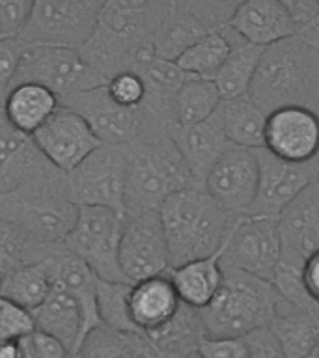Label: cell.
<instances>
[{"label": "cell", "instance_id": "21", "mask_svg": "<svg viewBox=\"0 0 319 358\" xmlns=\"http://www.w3.org/2000/svg\"><path fill=\"white\" fill-rule=\"evenodd\" d=\"M168 136L172 138L178 151L189 168L192 181L198 189H204L207 173L218 162V159L232 148L222 131L217 112L209 120L196 125H170Z\"/></svg>", "mask_w": 319, "mask_h": 358}, {"label": "cell", "instance_id": "15", "mask_svg": "<svg viewBox=\"0 0 319 358\" xmlns=\"http://www.w3.org/2000/svg\"><path fill=\"white\" fill-rule=\"evenodd\" d=\"M260 166L252 150L232 145L211 172L207 173L204 190L229 217H243L248 213L257 194Z\"/></svg>", "mask_w": 319, "mask_h": 358}, {"label": "cell", "instance_id": "48", "mask_svg": "<svg viewBox=\"0 0 319 358\" xmlns=\"http://www.w3.org/2000/svg\"><path fill=\"white\" fill-rule=\"evenodd\" d=\"M19 341H0V358H19Z\"/></svg>", "mask_w": 319, "mask_h": 358}, {"label": "cell", "instance_id": "13", "mask_svg": "<svg viewBox=\"0 0 319 358\" xmlns=\"http://www.w3.org/2000/svg\"><path fill=\"white\" fill-rule=\"evenodd\" d=\"M252 151L260 166V185L256 200L246 215L278 220L297 196L319 181V159L308 164H291L269 153L265 148Z\"/></svg>", "mask_w": 319, "mask_h": 358}, {"label": "cell", "instance_id": "40", "mask_svg": "<svg viewBox=\"0 0 319 358\" xmlns=\"http://www.w3.org/2000/svg\"><path fill=\"white\" fill-rule=\"evenodd\" d=\"M27 50V45L19 38H0V110L15 83L17 69Z\"/></svg>", "mask_w": 319, "mask_h": 358}, {"label": "cell", "instance_id": "20", "mask_svg": "<svg viewBox=\"0 0 319 358\" xmlns=\"http://www.w3.org/2000/svg\"><path fill=\"white\" fill-rule=\"evenodd\" d=\"M49 273L52 276V285H58L62 289L77 301L83 315V345L84 338L101 327V317L97 312V282L99 278L92 273V268L78 259L75 254L67 250L66 245H55L49 257L45 259Z\"/></svg>", "mask_w": 319, "mask_h": 358}, {"label": "cell", "instance_id": "16", "mask_svg": "<svg viewBox=\"0 0 319 358\" xmlns=\"http://www.w3.org/2000/svg\"><path fill=\"white\" fill-rule=\"evenodd\" d=\"M60 106L77 112L88 123L101 144L127 145L142 134V117L139 108L118 105L108 94L106 84L73 95L69 99L62 101Z\"/></svg>", "mask_w": 319, "mask_h": 358}, {"label": "cell", "instance_id": "7", "mask_svg": "<svg viewBox=\"0 0 319 358\" xmlns=\"http://www.w3.org/2000/svg\"><path fill=\"white\" fill-rule=\"evenodd\" d=\"M103 0H38L19 39L27 47L80 50L92 38Z\"/></svg>", "mask_w": 319, "mask_h": 358}, {"label": "cell", "instance_id": "5", "mask_svg": "<svg viewBox=\"0 0 319 358\" xmlns=\"http://www.w3.org/2000/svg\"><path fill=\"white\" fill-rule=\"evenodd\" d=\"M125 217L159 211L179 190L196 187L183 157L168 134L142 136L125 145Z\"/></svg>", "mask_w": 319, "mask_h": 358}, {"label": "cell", "instance_id": "51", "mask_svg": "<svg viewBox=\"0 0 319 358\" xmlns=\"http://www.w3.org/2000/svg\"><path fill=\"white\" fill-rule=\"evenodd\" d=\"M66 358H80V357H78V352H69Z\"/></svg>", "mask_w": 319, "mask_h": 358}, {"label": "cell", "instance_id": "17", "mask_svg": "<svg viewBox=\"0 0 319 358\" xmlns=\"http://www.w3.org/2000/svg\"><path fill=\"white\" fill-rule=\"evenodd\" d=\"M32 140L41 155L64 173L73 172L101 145L88 123L66 106H60L49 122L32 134Z\"/></svg>", "mask_w": 319, "mask_h": 358}, {"label": "cell", "instance_id": "34", "mask_svg": "<svg viewBox=\"0 0 319 358\" xmlns=\"http://www.w3.org/2000/svg\"><path fill=\"white\" fill-rule=\"evenodd\" d=\"M222 103L217 84L207 78L192 77L176 95V125H196L209 120Z\"/></svg>", "mask_w": 319, "mask_h": 358}, {"label": "cell", "instance_id": "2", "mask_svg": "<svg viewBox=\"0 0 319 358\" xmlns=\"http://www.w3.org/2000/svg\"><path fill=\"white\" fill-rule=\"evenodd\" d=\"M78 206L71 200L67 173L52 164L0 194V217L38 245H62L77 222Z\"/></svg>", "mask_w": 319, "mask_h": 358}, {"label": "cell", "instance_id": "49", "mask_svg": "<svg viewBox=\"0 0 319 358\" xmlns=\"http://www.w3.org/2000/svg\"><path fill=\"white\" fill-rule=\"evenodd\" d=\"M19 349H21V355H19V358H36L34 357L32 349H30V345H28L27 338L19 341Z\"/></svg>", "mask_w": 319, "mask_h": 358}, {"label": "cell", "instance_id": "28", "mask_svg": "<svg viewBox=\"0 0 319 358\" xmlns=\"http://www.w3.org/2000/svg\"><path fill=\"white\" fill-rule=\"evenodd\" d=\"M267 329L278 341L285 358H304L319 343V308L302 310L282 301Z\"/></svg>", "mask_w": 319, "mask_h": 358}, {"label": "cell", "instance_id": "27", "mask_svg": "<svg viewBox=\"0 0 319 358\" xmlns=\"http://www.w3.org/2000/svg\"><path fill=\"white\" fill-rule=\"evenodd\" d=\"M60 108V99L39 84H17L4 103L6 120L19 133L32 136Z\"/></svg>", "mask_w": 319, "mask_h": 358}, {"label": "cell", "instance_id": "38", "mask_svg": "<svg viewBox=\"0 0 319 358\" xmlns=\"http://www.w3.org/2000/svg\"><path fill=\"white\" fill-rule=\"evenodd\" d=\"M34 330L32 312L0 295V341H21Z\"/></svg>", "mask_w": 319, "mask_h": 358}, {"label": "cell", "instance_id": "29", "mask_svg": "<svg viewBox=\"0 0 319 358\" xmlns=\"http://www.w3.org/2000/svg\"><path fill=\"white\" fill-rule=\"evenodd\" d=\"M217 116L232 145L245 150L265 148L267 114L248 95L237 99H224L217 108Z\"/></svg>", "mask_w": 319, "mask_h": 358}, {"label": "cell", "instance_id": "32", "mask_svg": "<svg viewBox=\"0 0 319 358\" xmlns=\"http://www.w3.org/2000/svg\"><path fill=\"white\" fill-rule=\"evenodd\" d=\"M52 289V276L47 263L24 265L0 278V295L10 299L21 308L34 312L45 302Z\"/></svg>", "mask_w": 319, "mask_h": 358}, {"label": "cell", "instance_id": "6", "mask_svg": "<svg viewBox=\"0 0 319 358\" xmlns=\"http://www.w3.org/2000/svg\"><path fill=\"white\" fill-rule=\"evenodd\" d=\"M220 289L204 310L207 338H246L267 329L280 310L282 299L271 282L235 268H222Z\"/></svg>", "mask_w": 319, "mask_h": 358}, {"label": "cell", "instance_id": "37", "mask_svg": "<svg viewBox=\"0 0 319 358\" xmlns=\"http://www.w3.org/2000/svg\"><path fill=\"white\" fill-rule=\"evenodd\" d=\"M136 336L101 324L84 338L77 352L80 358H133Z\"/></svg>", "mask_w": 319, "mask_h": 358}, {"label": "cell", "instance_id": "18", "mask_svg": "<svg viewBox=\"0 0 319 358\" xmlns=\"http://www.w3.org/2000/svg\"><path fill=\"white\" fill-rule=\"evenodd\" d=\"M265 150L291 164L319 159V114L301 106L271 112L265 125Z\"/></svg>", "mask_w": 319, "mask_h": 358}, {"label": "cell", "instance_id": "25", "mask_svg": "<svg viewBox=\"0 0 319 358\" xmlns=\"http://www.w3.org/2000/svg\"><path fill=\"white\" fill-rule=\"evenodd\" d=\"M220 257H222V246L213 256L185 263L168 271V278L172 280L179 301L194 310H204L215 299L224 278Z\"/></svg>", "mask_w": 319, "mask_h": 358}, {"label": "cell", "instance_id": "46", "mask_svg": "<svg viewBox=\"0 0 319 358\" xmlns=\"http://www.w3.org/2000/svg\"><path fill=\"white\" fill-rule=\"evenodd\" d=\"M302 282L308 296L319 306V250L308 257L302 268Z\"/></svg>", "mask_w": 319, "mask_h": 358}, {"label": "cell", "instance_id": "26", "mask_svg": "<svg viewBox=\"0 0 319 358\" xmlns=\"http://www.w3.org/2000/svg\"><path fill=\"white\" fill-rule=\"evenodd\" d=\"M36 330L60 340L71 352H77L83 338V315L69 293L52 285L49 296L32 312Z\"/></svg>", "mask_w": 319, "mask_h": 358}, {"label": "cell", "instance_id": "43", "mask_svg": "<svg viewBox=\"0 0 319 358\" xmlns=\"http://www.w3.org/2000/svg\"><path fill=\"white\" fill-rule=\"evenodd\" d=\"M200 358H250L245 338H204L196 352Z\"/></svg>", "mask_w": 319, "mask_h": 358}, {"label": "cell", "instance_id": "44", "mask_svg": "<svg viewBox=\"0 0 319 358\" xmlns=\"http://www.w3.org/2000/svg\"><path fill=\"white\" fill-rule=\"evenodd\" d=\"M27 341L36 358H66L71 352L60 340L39 330H34L32 334L27 336Z\"/></svg>", "mask_w": 319, "mask_h": 358}, {"label": "cell", "instance_id": "1", "mask_svg": "<svg viewBox=\"0 0 319 358\" xmlns=\"http://www.w3.org/2000/svg\"><path fill=\"white\" fill-rule=\"evenodd\" d=\"M170 0H106L92 38L78 50L106 83L155 58V38Z\"/></svg>", "mask_w": 319, "mask_h": 358}, {"label": "cell", "instance_id": "42", "mask_svg": "<svg viewBox=\"0 0 319 358\" xmlns=\"http://www.w3.org/2000/svg\"><path fill=\"white\" fill-rule=\"evenodd\" d=\"M32 6L30 0H0V38H19L30 19Z\"/></svg>", "mask_w": 319, "mask_h": 358}, {"label": "cell", "instance_id": "24", "mask_svg": "<svg viewBox=\"0 0 319 358\" xmlns=\"http://www.w3.org/2000/svg\"><path fill=\"white\" fill-rule=\"evenodd\" d=\"M45 164L49 161L36 148L32 136L11 127L0 110V194L19 187Z\"/></svg>", "mask_w": 319, "mask_h": 358}, {"label": "cell", "instance_id": "3", "mask_svg": "<svg viewBox=\"0 0 319 358\" xmlns=\"http://www.w3.org/2000/svg\"><path fill=\"white\" fill-rule=\"evenodd\" d=\"M265 114L301 106L319 114V49L290 38L263 49L248 92Z\"/></svg>", "mask_w": 319, "mask_h": 358}, {"label": "cell", "instance_id": "45", "mask_svg": "<svg viewBox=\"0 0 319 358\" xmlns=\"http://www.w3.org/2000/svg\"><path fill=\"white\" fill-rule=\"evenodd\" d=\"M250 347V358H285L278 341L269 329H260L245 338Z\"/></svg>", "mask_w": 319, "mask_h": 358}, {"label": "cell", "instance_id": "50", "mask_svg": "<svg viewBox=\"0 0 319 358\" xmlns=\"http://www.w3.org/2000/svg\"><path fill=\"white\" fill-rule=\"evenodd\" d=\"M304 358H319V343L316 347H313L312 351L308 352V355Z\"/></svg>", "mask_w": 319, "mask_h": 358}, {"label": "cell", "instance_id": "47", "mask_svg": "<svg viewBox=\"0 0 319 358\" xmlns=\"http://www.w3.org/2000/svg\"><path fill=\"white\" fill-rule=\"evenodd\" d=\"M133 358H173V357H168V355L161 352L150 340H148V338H146V336L139 334L136 336V341H134Z\"/></svg>", "mask_w": 319, "mask_h": 358}, {"label": "cell", "instance_id": "35", "mask_svg": "<svg viewBox=\"0 0 319 358\" xmlns=\"http://www.w3.org/2000/svg\"><path fill=\"white\" fill-rule=\"evenodd\" d=\"M55 245H38L21 229L0 217V278L24 265L41 263Z\"/></svg>", "mask_w": 319, "mask_h": 358}, {"label": "cell", "instance_id": "12", "mask_svg": "<svg viewBox=\"0 0 319 358\" xmlns=\"http://www.w3.org/2000/svg\"><path fill=\"white\" fill-rule=\"evenodd\" d=\"M278 220L263 217H235L222 245V268H235L265 282H273L280 263Z\"/></svg>", "mask_w": 319, "mask_h": 358}, {"label": "cell", "instance_id": "36", "mask_svg": "<svg viewBox=\"0 0 319 358\" xmlns=\"http://www.w3.org/2000/svg\"><path fill=\"white\" fill-rule=\"evenodd\" d=\"M129 282H97V312L101 323L118 332L140 334L129 313Z\"/></svg>", "mask_w": 319, "mask_h": 358}, {"label": "cell", "instance_id": "10", "mask_svg": "<svg viewBox=\"0 0 319 358\" xmlns=\"http://www.w3.org/2000/svg\"><path fill=\"white\" fill-rule=\"evenodd\" d=\"M125 145L101 144L67 173V187L78 207H105L125 217Z\"/></svg>", "mask_w": 319, "mask_h": 358}, {"label": "cell", "instance_id": "22", "mask_svg": "<svg viewBox=\"0 0 319 358\" xmlns=\"http://www.w3.org/2000/svg\"><path fill=\"white\" fill-rule=\"evenodd\" d=\"M232 32L245 43L267 49L295 36V28L284 0L239 2L232 21Z\"/></svg>", "mask_w": 319, "mask_h": 358}, {"label": "cell", "instance_id": "23", "mask_svg": "<svg viewBox=\"0 0 319 358\" xmlns=\"http://www.w3.org/2000/svg\"><path fill=\"white\" fill-rule=\"evenodd\" d=\"M179 306L181 301L168 274L142 280L131 285L129 313L142 336L164 327L176 315Z\"/></svg>", "mask_w": 319, "mask_h": 358}, {"label": "cell", "instance_id": "31", "mask_svg": "<svg viewBox=\"0 0 319 358\" xmlns=\"http://www.w3.org/2000/svg\"><path fill=\"white\" fill-rule=\"evenodd\" d=\"M262 55V47L245 43L243 39H235L232 43V52L213 78L222 101L248 95Z\"/></svg>", "mask_w": 319, "mask_h": 358}, {"label": "cell", "instance_id": "19", "mask_svg": "<svg viewBox=\"0 0 319 358\" xmlns=\"http://www.w3.org/2000/svg\"><path fill=\"white\" fill-rule=\"evenodd\" d=\"M280 263L304 268V263L319 250V181L297 196L278 218Z\"/></svg>", "mask_w": 319, "mask_h": 358}, {"label": "cell", "instance_id": "39", "mask_svg": "<svg viewBox=\"0 0 319 358\" xmlns=\"http://www.w3.org/2000/svg\"><path fill=\"white\" fill-rule=\"evenodd\" d=\"M295 36L319 49V0H284Z\"/></svg>", "mask_w": 319, "mask_h": 358}, {"label": "cell", "instance_id": "8", "mask_svg": "<svg viewBox=\"0 0 319 358\" xmlns=\"http://www.w3.org/2000/svg\"><path fill=\"white\" fill-rule=\"evenodd\" d=\"M239 2L235 0H170L155 38V55L176 62L200 39L224 34Z\"/></svg>", "mask_w": 319, "mask_h": 358}, {"label": "cell", "instance_id": "14", "mask_svg": "<svg viewBox=\"0 0 319 358\" xmlns=\"http://www.w3.org/2000/svg\"><path fill=\"white\" fill-rule=\"evenodd\" d=\"M120 267L129 284L162 276L170 271L166 237L159 211L127 218L120 243Z\"/></svg>", "mask_w": 319, "mask_h": 358}, {"label": "cell", "instance_id": "11", "mask_svg": "<svg viewBox=\"0 0 319 358\" xmlns=\"http://www.w3.org/2000/svg\"><path fill=\"white\" fill-rule=\"evenodd\" d=\"M17 84H39L50 90L62 105V101L95 86H103L106 80L83 60L77 50L27 47L13 86Z\"/></svg>", "mask_w": 319, "mask_h": 358}, {"label": "cell", "instance_id": "41", "mask_svg": "<svg viewBox=\"0 0 319 358\" xmlns=\"http://www.w3.org/2000/svg\"><path fill=\"white\" fill-rule=\"evenodd\" d=\"M106 90L118 105L139 108L144 103L146 84L136 71H123L106 83Z\"/></svg>", "mask_w": 319, "mask_h": 358}, {"label": "cell", "instance_id": "30", "mask_svg": "<svg viewBox=\"0 0 319 358\" xmlns=\"http://www.w3.org/2000/svg\"><path fill=\"white\" fill-rule=\"evenodd\" d=\"M146 338L168 357L190 358L198 352V347L207 334L200 310L181 302L176 315L164 327L146 334Z\"/></svg>", "mask_w": 319, "mask_h": 358}, {"label": "cell", "instance_id": "33", "mask_svg": "<svg viewBox=\"0 0 319 358\" xmlns=\"http://www.w3.org/2000/svg\"><path fill=\"white\" fill-rule=\"evenodd\" d=\"M235 39L237 36L232 32V28H228L224 34L206 36L189 50H185L176 60V64L190 77L213 80L232 52V41Z\"/></svg>", "mask_w": 319, "mask_h": 358}, {"label": "cell", "instance_id": "4", "mask_svg": "<svg viewBox=\"0 0 319 358\" xmlns=\"http://www.w3.org/2000/svg\"><path fill=\"white\" fill-rule=\"evenodd\" d=\"M166 237L170 268L213 256L234 222L204 189L189 187L172 194L159 209Z\"/></svg>", "mask_w": 319, "mask_h": 358}, {"label": "cell", "instance_id": "9", "mask_svg": "<svg viewBox=\"0 0 319 358\" xmlns=\"http://www.w3.org/2000/svg\"><path fill=\"white\" fill-rule=\"evenodd\" d=\"M127 218L105 207H78L64 245L105 282H127L120 267V243Z\"/></svg>", "mask_w": 319, "mask_h": 358}]
</instances>
